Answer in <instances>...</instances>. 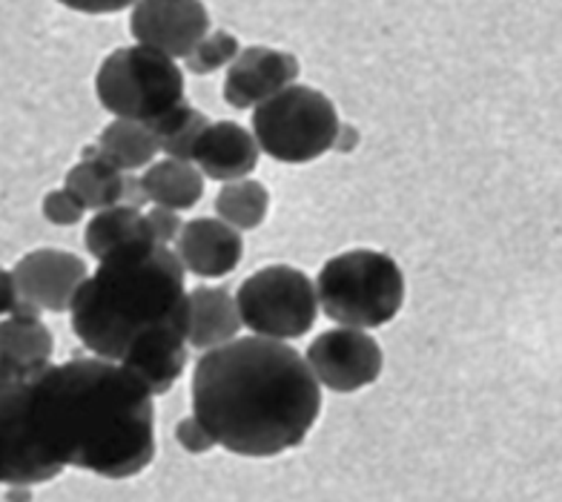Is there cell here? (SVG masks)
I'll list each match as a JSON object with an SVG mask.
<instances>
[{
    "instance_id": "6da1fadb",
    "label": "cell",
    "mask_w": 562,
    "mask_h": 502,
    "mask_svg": "<svg viewBox=\"0 0 562 502\" xmlns=\"http://www.w3.org/2000/svg\"><path fill=\"white\" fill-rule=\"evenodd\" d=\"M153 393L121 362L81 356L32 373V420L55 466L130 480L156 459Z\"/></svg>"
},
{
    "instance_id": "7a4b0ae2",
    "label": "cell",
    "mask_w": 562,
    "mask_h": 502,
    "mask_svg": "<svg viewBox=\"0 0 562 502\" xmlns=\"http://www.w3.org/2000/svg\"><path fill=\"white\" fill-rule=\"evenodd\" d=\"M322 414V384L288 342L247 336L201 354L193 416L218 448L267 459L299 448Z\"/></svg>"
},
{
    "instance_id": "3957f363",
    "label": "cell",
    "mask_w": 562,
    "mask_h": 502,
    "mask_svg": "<svg viewBox=\"0 0 562 502\" xmlns=\"http://www.w3.org/2000/svg\"><path fill=\"white\" fill-rule=\"evenodd\" d=\"M172 247L133 242L98 261L75 295L72 333L98 359L121 362L135 339L153 331H187L190 290Z\"/></svg>"
},
{
    "instance_id": "277c9868",
    "label": "cell",
    "mask_w": 562,
    "mask_h": 502,
    "mask_svg": "<svg viewBox=\"0 0 562 502\" xmlns=\"http://www.w3.org/2000/svg\"><path fill=\"white\" fill-rule=\"evenodd\" d=\"M318 308L339 327L376 331L391 325L405 304V274L393 256L370 247L327 259L316 279Z\"/></svg>"
},
{
    "instance_id": "5b68a950",
    "label": "cell",
    "mask_w": 562,
    "mask_h": 502,
    "mask_svg": "<svg viewBox=\"0 0 562 502\" xmlns=\"http://www.w3.org/2000/svg\"><path fill=\"white\" fill-rule=\"evenodd\" d=\"M95 96L115 119L153 124L184 104V72L176 60L149 46H121L95 75Z\"/></svg>"
},
{
    "instance_id": "8992f818",
    "label": "cell",
    "mask_w": 562,
    "mask_h": 502,
    "mask_svg": "<svg viewBox=\"0 0 562 502\" xmlns=\"http://www.w3.org/2000/svg\"><path fill=\"white\" fill-rule=\"evenodd\" d=\"M341 121L334 101L304 83H290L252 110L261 153L281 164H311L336 149Z\"/></svg>"
},
{
    "instance_id": "52a82bcc",
    "label": "cell",
    "mask_w": 562,
    "mask_h": 502,
    "mask_svg": "<svg viewBox=\"0 0 562 502\" xmlns=\"http://www.w3.org/2000/svg\"><path fill=\"white\" fill-rule=\"evenodd\" d=\"M247 331L261 339H299L316 325L318 293L311 276L290 265L261 267L236 293Z\"/></svg>"
},
{
    "instance_id": "ba28073f",
    "label": "cell",
    "mask_w": 562,
    "mask_h": 502,
    "mask_svg": "<svg viewBox=\"0 0 562 502\" xmlns=\"http://www.w3.org/2000/svg\"><path fill=\"white\" fill-rule=\"evenodd\" d=\"M32 373H0V486L32 488L55 480V466L32 420Z\"/></svg>"
},
{
    "instance_id": "9c48e42d",
    "label": "cell",
    "mask_w": 562,
    "mask_h": 502,
    "mask_svg": "<svg viewBox=\"0 0 562 502\" xmlns=\"http://www.w3.org/2000/svg\"><path fill=\"white\" fill-rule=\"evenodd\" d=\"M304 359L318 384L334 393L362 391L376 382L385 368L379 342L368 331H356V327H334L318 333Z\"/></svg>"
},
{
    "instance_id": "30bf717a",
    "label": "cell",
    "mask_w": 562,
    "mask_h": 502,
    "mask_svg": "<svg viewBox=\"0 0 562 502\" xmlns=\"http://www.w3.org/2000/svg\"><path fill=\"white\" fill-rule=\"evenodd\" d=\"M130 32L140 46L167 58H187L210 35V12L201 0H138Z\"/></svg>"
},
{
    "instance_id": "8fae6325",
    "label": "cell",
    "mask_w": 562,
    "mask_h": 502,
    "mask_svg": "<svg viewBox=\"0 0 562 502\" xmlns=\"http://www.w3.org/2000/svg\"><path fill=\"white\" fill-rule=\"evenodd\" d=\"M12 276L23 304H30L32 311L67 313L81 285L89 279V270L87 261L75 253L37 247L21 256V261L12 267Z\"/></svg>"
},
{
    "instance_id": "7c38bea8",
    "label": "cell",
    "mask_w": 562,
    "mask_h": 502,
    "mask_svg": "<svg viewBox=\"0 0 562 502\" xmlns=\"http://www.w3.org/2000/svg\"><path fill=\"white\" fill-rule=\"evenodd\" d=\"M296 55L270 49V46H247L227 67L224 78V101L233 110H256L281 89L296 83Z\"/></svg>"
},
{
    "instance_id": "4fadbf2b",
    "label": "cell",
    "mask_w": 562,
    "mask_h": 502,
    "mask_svg": "<svg viewBox=\"0 0 562 502\" xmlns=\"http://www.w3.org/2000/svg\"><path fill=\"white\" fill-rule=\"evenodd\" d=\"M176 256L187 274L199 279H222L241 265L245 238L222 219H193L178 236Z\"/></svg>"
},
{
    "instance_id": "5bb4252c",
    "label": "cell",
    "mask_w": 562,
    "mask_h": 502,
    "mask_svg": "<svg viewBox=\"0 0 562 502\" xmlns=\"http://www.w3.org/2000/svg\"><path fill=\"white\" fill-rule=\"evenodd\" d=\"M259 156L261 147L250 130L236 121H210L207 130L195 141L193 164L204 178L229 185L238 178H250V172L259 167Z\"/></svg>"
},
{
    "instance_id": "9a60e30c",
    "label": "cell",
    "mask_w": 562,
    "mask_h": 502,
    "mask_svg": "<svg viewBox=\"0 0 562 502\" xmlns=\"http://www.w3.org/2000/svg\"><path fill=\"white\" fill-rule=\"evenodd\" d=\"M187 331H153L133 342L121 359L126 370H133L147 384L153 397L172 391L181 370L187 368Z\"/></svg>"
},
{
    "instance_id": "2e32d148",
    "label": "cell",
    "mask_w": 562,
    "mask_h": 502,
    "mask_svg": "<svg viewBox=\"0 0 562 502\" xmlns=\"http://www.w3.org/2000/svg\"><path fill=\"white\" fill-rule=\"evenodd\" d=\"M245 327L238 313L236 295L215 285H201L190 290V322H187V342L199 350H215L238 339Z\"/></svg>"
},
{
    "instance_id": "e0dca14e",
    "label": "cell",
    "mask_w": 562,
    "mask_h": 502,
    "mask_svg": "<svg viewBox=\"0 0 562 502\" xmlns=\"http://www.w3.org/2000/svg\"><path fill=\"white\" fill-rule=\"evenodd\" d=\"M55 339L41 313H15L0 322V373H30L53 365Z\"/></svg>"
},
{
    "instance_id": "ac0fdd59",
    "label": "cell",
    "mask_w": 562,
    "mask_h": 502,
    "mask_svg": "<svg viewBox=\"0 0 562 502\" xmlns=\"http://www.w3.org/2000/svg\"><path fill=\"white\" fill-rule=\"evenodd\" d=\"M126 172L112 167L106 158H101L98 147L83 149L81 161L75 164L72 170L64 178V190L72 192L75 199L81 201L83 210H110L124 201Z\"/></svg>"
},
{
    "instance_id": "d6986e66",
    "label": "cell",
    "mask_w": 562,
    "mask_h": 502,
    "mask_svg": "<svg viewBox=\"0 0 562 502\" xmlns=\"http://www.w3.org/2000/svg\"><path fill=\"white\" fill-rule=\"evenodd\" d=\"M140 185L147 190L153 208L167 210H190L204 196V176L193 161H178V158H161L153 161L140 172Z\"/></svg>"
},
{
    "instance_id": "ffe728a7",
    "label": "cell",
    "mask_w": 562,
    "mask_h": 502,
    "mask_svg": "<svg viewBox=\"0 0 562 502\" xmlns=\"http://www.w3.org/2000/svg\"><path fill=\"white\" fill-rule=\"evenodd\" d=\"M98 153L101 158L119 167L121 172H138L147 170L149 164L156 161L158 156V141L153 135L147 124H138V121H124L115 119L112 124H106L98 135Z\"/></svg>"
},
{
    "instance_id": "44dd1931",
    "label": "cell",
    "mask_w": 562,
    "mask_h": 502,
    "mask_svg": "<svg viewBox=\"0 0 562 502\" xmlns=\"http://www.w3.org/2000/svg\"><path fill=\"white\" fill-rule=\"evenodd\" d=\"M147 222H144V210L115 204L110 210H101L89 219L83 230V247L92 259H104L112 250H119L124 244L147 242ZM153 242V238H149Z\"/></svg>"
},
{
    "instance_id": "7402d4cb",
    "label": "cell",
    "mask_w": 562,
    "mask_h": 502,
    "mask_svg": "<svg viewBox=\"0 0 562 502\" xmlns=\"http://www.w3.org/2000/svg\"><path fill=\"white\" fill-rule=\"evenodd\" d=\"M270 213V192L256 178L229 181L215 196V219L227 222L238 233H250L261 227Z\"/></svg>"
},
{
    "instance_id": "603a6c76",
    "label": "cell",
    "mask_w": 562,
    "mask_h": 502,
    "mask_svg": "<svg viewBox=\"0 0 562 502\" xmlns=\"http://www.w3.org/2000/svg\"><path fill=\"white\" fill-rule=\"evenodd\" d=\"M147 126L153 130L158 147H161V153H167V158L193 161L195 141L210 126V119L184 101V104L172 107L170 112H164L161 119H156Z\"/></svg>"
},
{
    "instance_id": "cb8c5ba5",
    "label": "cell",
    "mask_w": 562,
    "mask_h": 502,
    "mask_svg": "<svg viewBox=\"0 0 562 502\" xmlns=\"http://www.w3.org/2000/svg\"><path fill=\"white\" fill-rule=\"evenodd\" d=\"M241 55V46H238V37L229 35V32H210L193 53L184 58L187 72L193 75H213L222 67H229L233 60Z\"/></svg>"
},
{
    "instance_id": "d4e9b609",
    "label": "cell",
    "mask_w": 562,
    "mask_h": 502,
    "mask_svg": "<svg viewBox=\"0 0 562 502\" xmlns=\"http://www.w3.org/2000/svg\"><path fill=\"white\" fill-rule=\"evenodd\" d=\"M41 210H44L46 222L58 224V227H72V224L81 222L83 213H87V210L81 208V201L75 199L72 192L64 190V187H60V190L46 192Z\"/></svg>"
},
{
    "instance_id": "484cf974",
    "label": "cell",
    "mask_w": 562,
    "mask_h": 502,
    "mask_svg": "<svg viewBox=\"0 0 562 502\" xmlns=\"http://www.w3.org/2000/svg\"><path fill=\"white\" fill-rule=\"evenodd\" d=\"M144 222H147V236L153 242L164 244V247H170V244L178 242L181 236V230H184V222H181V215L176 210L167 208H153L144 213Z\"/></svg>"
},
{
    "instance_id": "4316f807",
    "label": "cell",
    "mask_w": 562,
    "mask_h": 502,
    "mask_svg": "<svg viewBox=\"0 0 562 502\" xmlns=\"http://www.w3.org/2000/svg\"><path fill=\"white\" fill-rule=\"evenodd\" d=\"M176 436H178V443H181V448H187L190 454H204V450L215 448V443L210 439L207 431L201 428V422L195 420V416H187V420L178 422Z\"/></svg>"
},
{
    "instance_id": "83f0119b",
    "label": "cell",
    "mask_w": 562,
    "mask_h": 502,
    "mask_svg": "<svg viewBox=\"0 0 562 502\" xmlns=\"http://www.w3.org/2000/svg\"><path fill=\"white\" fill-rule=\"evenodd\" d=\"M32 311L30 304H23L21 293H18V285H15V276L12 270L7 267H0V316H15V313H26ZM37 313V311H32Z\"/></svg>"
},
{
    "instance_id": "f1b7e54d",
    "label": "cell",
    "mask_w": 562,
    "mask_h": 502,
    "mask_svg": "<svg viewBox=\"0 0 562 502\" xmlns=\"http://www.w3.org/2000/svg\"><path fill=\"white\" fill-rule=\"evenodd\" d=\"M67 9L83 12V15H112V12H124L135 7L138 0H58Z\"/></svg>"
},
{
    "instance_id": "f546056e",
    "label": "cell",
    "mask_w": 562,
    "mask_h": 502,
    "mask_svg": "<svg viewBox=\"0 0 562 502\" xmlns=\"http://www.w3.org/2000/svg\"><path fill=\"white\" fill-rule=\"evenodd\" d=\"M121 204H126V208H135V210H144L149 204L147 190H144V185H140V176H135V172H130V176H126L124 201H121Z\"/></svg>"
},
{
    "instance_id": "4dcf8cb0",
    "label": "cell",
    "mask_w": 562,
    "mask_h": 502,
    "mask_svg": "<svg viewBox=\"0 0 562 502\" xmlns=\"http://www.w3.org/2000/svg\"><path fill=\"white\" fill-rule=\"evenodd\" d=\"M356 141H359V135H356L353 126L341 124L339 138H336V149H350V147H356Z\"/></svg>"
}]
</instances>
